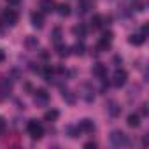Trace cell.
Instances as JSON below:
<instances>
[{
	"mask_svg": "<svg viewBox=\"0 0 149 149\" xmlns=\"http://www.w3.org/2000/svg\"><path fill=\"white\" fill-rule=\"evenodd\" d=\"M111 144H112L114 147H128V146H130V140H128V137H126L123 132L114 130V132L111 133Z\"/></svg>",
	"mask_w": 149,
	"mask_h": 149,
	"instance_id": "obj_1",
	"label": "cell"
},
{
	"mask_svg": "<svg viewBox=\"0 0 149 149\" xmlns=\"http://www.w3.org/2000/svg\"><path fill=\"white\" fill-rule=\"evenodd\" d=\"M26 130H28V133H30L32 139H40V137L44 135V128H42V125H40L39 121H35V119H30V121H28Z\"/></svg>",
	"mask_w": 149,
	"mask_h": 149,
	"instance_id": "obj_2",
	"label": "cell"
},
{
	"mask_svg": "<svg viewBox=\"0 0 149 149\" xmlns=\"http://www.w3.org/2000/svg\"><path fill=\"white\" fill-rule=\"evenodd\" d=\"M111 40H112V32H105V33L102 35V39L98 40L97 49H98V51H107V49L111 47Z\"/></svg>",
	"mask_w": 149,
	"mask_h": 149,
	"instance_id": "obj_3",
	"label": "cell"
},
{
	"mask_svg": "<svg viewBox=\"0 0 149 149\" xmlns=\"http://www.w3.org/2000/svg\"><path fill=\"white\" fill-rule=\"evenodd\" d=\"M4 23L9 25V26H14V25L18 23V13H16L14 9H7V11L4 13Z\"/></svg>",
	"mask_w": 149,
	"mask_h": 149,
	"instance_id": "obj_4",
	"label": "cell"
},
{
	"mask_svg": "<svg viewBox=\"0 0 149 149\" xmlns=\"http://www.w3.org/2000/svg\"><path fill=\"white\" fill-rule=\"evenodd\" d=\"M126 79H128V74L125 72V70H121V68H118L116 72H114V86H123L125 83H126Z\"/></svg>",
	"mask_w": 149,
	"mask_h": 149,
	"instance_id": "obj_5",
	"label": "cell"
},
{
	"mask_svg": "<svg viewBox=\"0 0 149 149\" xmlns=\"http://www.w3.org/2000/svg\"><path fill=\"white\" fill-rule=\"evenodd\" d=\"M49 100V95L46 90H37L35 91V104H40V105H46Z\"/></svg>",
	"mask_w": 149,
	"mask_h": 149,
	"instance_id": "obj_6",
	"label": "cell"
},
{
	"mask_svg": "<svg viewBox=\"0 0 149 149\" xmlns=\"http://www.w3.org/2000/svg\"><path fill=\"white\" fill-rule=\"evenodd\" d=\"M79 130L81 132H86V133H93L95 132V123L91 119H83L79 123Z\"/></svg>",
	"mask_w": 149,
	"mask_h": 149,
	"instance_id": "obj_7",
	"label": "cell"
},
{
	"mask_svg": "<svg viewBox=\"0 0 149 149\" xmlns=\"http://www.w3.org/2000/svg\"><path fill=\"white\" fill-rule=\"evenodd\" d=\"M107 111H109V114H111L112 118H118V116L121 114V107H119L114 100H109V102H107Z\"/></svg>",
	"mask_w": 149,
	"mask_h": 149,
	"instance_id": "obj_8",
	"label": "cell"
},
{
	"mask_svg": "<svg viewBox=\"0 0 149 149\" xmlns=\"http://www.w3.org/2000/svg\"><path fill=\"white\" fill-rule=\"evenodd\" d=\"M32 25L35 28H42L44 26V14L42 13H33L32 14Z\"/></svg>",
	"mask_w": 149,
	"mask_h": 149,
	"instance_id": "obj_9",
	"label": "cell"
},
{
	"mask_svg": "<svg viewBox=\"0 0 149 149\" xmlns=\"http://www.w3.org/2000/svg\"><path fill=\"white\" fill-rule=\"evenodd\" d=\"M91 72H93V76H97V77H105V74H107V70H105V67L102 65V63H97V65H93V68H91Z\"/></svg>",
	"mask_w": 149,
	"mask_h": 149,
	"instance_id": "obj_10",
	"label": "cell"
},
{
	"mask_svg": "<svg viewBox=\"0 0 149 149\" xmlns=\"http://www.w3.org/2000/svg\"><path fill=\"white\" fill-rule=\"evenodd\" d=\"M126 123H128V126L137 128V126L140 125V116H139V114H135V112H132V114L126 118Z\"/></svg>",
	"mask_w": 149,
	"mask_h": 149,
	"instance_id": "obj_11",
	"label": "cell"
},
{
	"mask_svg": "<svg viewBox=\"0 0 149 149\" xmlns=\"http://www.w3.org/2000/svg\"><path fill=\"white\" fill-rule=\"evenodd\" d=\"M58 116H60V112H58L56 109H49V111H46L44 119H46V121H56V119H58Z\"/></svg>",
	"mask_w": 149,
	"mask_h": 149,
	"instance_id": "obj_12",
	"label": "cell"
},
{
	"mask_svg": "<svg viewBox=\"0 0 149 149\" xmlns=\"http://www.w3.org/2000/svg\"><path fill=\"white\" fill-rule=\"evenodd\" d=\"M72 32H74V33H76V35H79V37H84L88 30H86V25H83V23H79V25H76V26H74V28H72Z\"/></svg>",
	"mask_w": 149,
	"mask_h": 149,
	"instance_id": "obj_13",
	"label": "cell"
},
{
	"mask_svg": "<svg viewBox=\"0 0 149 149\" xmlns=\"http://www.w3.org/2000/svg\"><path fill=\"white\" fill-rule=\"evenodd\" d=\"M144 39H146V37H144L142 33H133V35H130V39H128V40H130V44L139 46V44H142V42H144Z\"/></svg>",
	"mask_w": 149,
	"mask_h": 149,
	"instance_id": "obj_14",
	"label": "cell"
},
{
	"mask_svg": "<svg viewBox=\"0 0 149 149\" xmlns=\"http://www.w3.org/2000/svg\"><path fill=\"white\" fill-rule=\"evenodd\" d=\"M56 51H58V56H61V58H67L70 54V47L68 46H63V44H58Z\"/></svg>",
	"mask_w": 149,
	"mask_h": 149,
	"instance_id": "obj_15",
	"label": "cell"
},
{
	"mask_svg": "<svg viewBox=\"0 0 149 149\" xmlns=\"http://www.w3.org/2000/svg\"><path fill=\"white\" fill-rule=\"evenodd\" d=\"M53 7H54V2H53V0H42V2H40V9H42L44 13H51Z\"/></svg>",
	"mask_w": 149,
	"mask_h": 149,
	"instance_id": "obj_16",
	"label": "cell"
},
{
	"mask_svg": "<svg viewBox=\"0 0 149 149\" xmlns=\"http://www.w3.org/2000/svg\"><path fill=\"white\" fill-rule=\"evenodd\" d=\"M102 21H104V18H102L100 14H95V16L91 18V26H93V28H102V25H104Z\"/></svg>",
	"mask_w": 149,
	"mask_h": 149,
	"instance_id": "obj_17",
	"label": "cell"
},
{
	"mask_svg": "<svg viewBox=\"0 0 149 149\" xmlns=\"http://www.w3.org/2000/svg\"><path fill=\"white\" fill-rule=\"evenodd\" d=\"M51 39H53V42L54 44H60V40H61V28H53V33H51Z\"/></svg>",
	"mask_w": 149,
	"mask_h": 149,
	"instance_id": "obj_18",
	"label": "cell"
},
{
	"mask_svg": "<svg viewBox=\"0 0 149 149\" xmlns=\"http://www.w3.org/2000/svg\"><path fill=\"white\" fill-rule=\"evenodd\" d=\"M84 51H86V47H84V44H83V42H77L76 46H74V54L83 56V54H84Z\"/></svg>",
	"mask_w": 149,
	"mask_h": 149,
	"instance_id": "obj_19",
	"label": "cell"
},
{
	"mask_svg": "<svg viewBox=\"0 0 149 149\" xmlns=\"http://www.w3.org/2000/svg\"><path fill=\"white\" fill-rule=\"evenodd\" d=\"M58 13H60L61 16H68V14H70V6H68V4H60V6H58Z\"/></svg>",
	"mask_w": 149,
	"mask_h": 149,
	"instance_id": "obj_20",
	"label": "cell"
},
{
	"mask_svg": "<svg viewBox=\"0 0 149 149\" xmlns=\"http://www.w3.org/2000/svg\"><path fill=\"white\" fill-rule=\"evenodd\" d=\"M77 7H79V13H81V14L88 13V9H90V4H88V0H79Z\"/></svg>",
	"mask_w": 149,
	"mask_h": 149,
	"instance_id": "obj_21",
	"label": "cell"
},
{
	"mask_svg": "<svg viewBox=\"0 0 149 149\" xmlns=\"http://www.w3.org/2000/svg\"><path fill=\"white\" fill-rule=\"evenodd\" d=\"M61 97H63V100H67L68 104H74V100H76V98H74V95H72L68 90H63V91H61Z\"/></svg>",
	"mask_w": 149,
	"mask_h": 149,
	"instance_id": "obj_22",
	"label": "cell"
},
{
	"mask_svg": "<svg viewBox=\"0 0 149 149\" xmlns=\"http://www.w3.org/2000/svg\"><path fill=\"white\" fill-rule=\"evenodd\" d=\"M37 44H39V40H37L35 37H28V39H26V46H28V47H37Z\"/></svg>",
	"mask_w": 149,
	"mask_h": 149,
	"instance_id": "obj_23",
	"label": "cell"
},
{
	"mask_svg": "<svg viewBox=\"0 0 149 149\" xmlns=\"http://www.w3.org/2000/svg\"><path fill=\"white\" fill-rule=\"evenodd\" d=\"M6 128H7V123H6V119L2 116H0V135L6 133Z\"/></svg>",
	"mask_w": 149,
	"mask_h": 149,
	"instance_id": "obj_24",
	"label": "cell"
},
{
	"mask_svg": "<svg viewBox=\"0 0 149 149\" xmlns=\"http://www.w3.org/2000/svg\"><path fill=\"white\" fill-rule=\"evenodd\" d=\"M19 2H21V0H7V4H9V6H13V7L19 6Z\"/></svg>",
	"mask_w": 149,
	"mask_h": 149,
	"instance_id": "obj_25",
	"label": "cell"
},
{
	"mask_svg": "<svg viewBox=\"0 0 149 149\" xmlns=\"http://www.w3.org/2000/svg\"><path fill=\"white\" fill-rule=\"evenodd\" d=\"M84 147H86V149H91V147L95 149V147H97V144H95V142H86V144H84Z\"/></svg>",
	"mask_w": 149,
	"mask_h": 149,
	"instance_id": "obj_26",
	"label": "cell"
},
{
	"mask_svg": "<svg viewBox=\"0 0 149 149\" xmlns=\"http://www.w3.org/2000/svg\"><path fill=\"white\" fill-rule=\"evenodd\" d=\"M140 112H142L144 116H147V104H142V109H140Z\"/></svg>",
	"mask_w": 149,
	"mask_h": 149,
	"instance_id": "obj_27",
	"label": "cell"
},
{
	"mask_svg": "<svg viewBox=\"0 0 149 149\" xmlns=\"http://www.w3.org/2000/svg\"><path fill=\"white\" fill-rule=\"evenodd\" d=\"M142 35H144V37L147 35V25H144V26H142Z\"/></svg>",
	"mask_w": 149,
	"mask_h": 149,
	"instance_id": "obj_28",
	"label": "cell"
},
{
	"mask_svg": "<svg viewBox=\"0 0 149 149\" xmlns=\"http://www.w3.org/2000/svg\"><path fill=\"white\" fill-rule=\"evenodd\" d=\"M4 60H6V54H4L2 49H0V61H4Z\"/></svg>",
	"mask_w": 149,
	"mask_h": 149,
	"instance_id": "obj_29",
	"label": "cell"
}]
</instances>
